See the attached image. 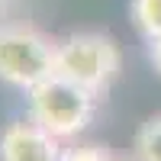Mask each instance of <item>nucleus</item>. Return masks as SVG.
<instances>
[{
	"label": "nucleus",
	"instance_id": "8",
	"mask_svg": "<svg viewBox=\"0 0 161 161\" xmlns=\"http://www.w3.org/2000/svg\"><path fill=\"white\" fill-rule=\"evenodd\" d=\"M152 64L161 71V36H158V39H152Z\"/></svg>",
	"mask_w": 161,
	"mask_h": 161
},
{
	"label": "nucleus",
	"instance_id": "2",
	"mask_svg": "<svg viewBox=\"0 0 161 161\" xmlns=\"http://www.w3.org/2000/svg\"><path fill=\"white\" fill-rule=\"evenodd\" d=\"M119 71V48L110 36L100 32H77L58 42L55 52V74L80 84L90 93L110 87Z\"/></svg>",
	"mask_w": 161,
	"mask_h": 161
},
{
	"label": "nucleus",
	"instance_id": "5",
	"mask_svg": "<svg viewBox=\"0 0 161 161\" xmlns=\"http://www.w3.org/2000/svg\"><path fill=\"white\" fill-rule=\"evenodd\" d=\"M136 158L139 161H161V113L152 116L136 136Z\"/></svg>",
	"mask_w": 161,
	"mask_h": 161
},
{
	"label": "nucleus",
	"instance_id": "9",
	"mask_svg": "<svg viewBox=\"0 0 161 161\" xmlns=\"http://www.w3.org/2000/svg\"><path fill=\"white\" fill-rule=\"evenodd\" d=\"M106 161H123V158H116V155H106Z\"/></svg>",
	"mask_w": 161,
	"mask_h": 161
},
{
	"label": "nucleus",
	"instance_id": "4",
	"mask_svg": "<svg viewBox=\"0 0 161 161\" xmlns=\"http://www.w3.org/2000/svg\"><path fill=\"white\" fill-rule=\"evenodd\" d=\"M0 161H61L58 139L36 119L10 123L0 136Z\"/></svg>",
	"mask_w": 161,
	"mask_h": 161
},
{
	"label": "nucleus",
	"instance_id": "6",
	"mask_svg": "<svg viewBox=\"0 0 161 161\" xmlns=\"http://www.w3.org/2000/svg\"><path fill=\"white\" fill-rule=\"evenodd\" d=\"M132 19H136L142 36L158 39L161 36V0H132Z\"/></svg>",
	"mask_w": 161,
	"mask_h": 161
},
{
	"label": "nucleus",
	"instance_id": "1",
	"mask_svg": "<svg viewBox=\"0 0 161 161\" xmlns=\"http://www.w3.org/2000/svg\"><path fill=\"white\" fill-rule=\"evenodd\" d=\"M93 97L97 93L84 90L74 80L61 77V74H52L29 90V113L55 139H68V136H77L90 123Z\"/></svg>",
	"mask_w": 161,
	"mask_h": 161
},
{
	"label": "nucleus",
	"instance_id": "3",
	"mask_svg": "<svg viewBox=\"0 0 161 161\" xmlns=\"http://www.w3.org/2000/svg\"><path fill=\"white\" fill-rule=\"evenodd\" d=\"M55 52L58 42H48L39 29L0 26V80L32 90L55 74Z\"/></svg>",
	"mask_w": 161,
	"mask_h": 161
},
{
	"label": "nucleus",
	"instance_id": "7",
	"mask_svg": "<svg viewBox=\"0 0 161 161\" xmlns=\"http://www.w3.org/2000/svg\"><path fill=\"white\" fill-rule=\"evenodd\" d=\"M106 148H97V145H80V148H71L64 152L61 161H106Z\"/></svg>",
	"mask_w": 161,
	"mask_h": 161
}]
</instances>
